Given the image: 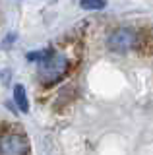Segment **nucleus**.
<instances>
[{
	"label": "nucleus",
	"mask_w": 153,
	"mask_h": 155,
	"mask_svg": "<svg viewBox=\"0 0 153 155\" xmlns=\"http://www.w3.org/2000/svg\"><path fill=\"white\" fill-rule=\"evenodd\" d=\"M14 101L18 103L21 113H27L29 110V101H27V95H25V89L23 85H16L14 87Z\"/></svg>",
	"instance_id": "39448f33"
},
{
	"label": "nucleus",
	"mask_w": 153,
	"mask_h": 155,
	"mask_svg": "<svg viewBox=\"0 0 153 155\" xmlns=\"http://www.w3.org/2000/svg\"><path fill=\"white\" fill-rule=\"evenodd\" d=\"M68 70H70L68 58H66L64 54L54 52L49 60H45V62H41V64H39V72H37V76H39L41 84L52 85V84L60 81L62 78L68 74Z\"/></svg>",
	"instance_id": "f257e3e1"
},
{
	"label": "nucleus",
	"mask_w": 153,
	"mask_h": 155,
	"mask_svg": "<svg viewBox=\"0 0 153 155\" xmlns=\"http://www.w3.org/2000/svg\"><path fill=\"white\" fill-rule=\"evenodd\" d=\"M80 6L83 10H103L107 6V0H80Z\"/></svg>",
	"instance_id": "423d86ee"
},
{
	"label": "nucleus",
	"mask_w": 153,
	"mask_h": 155,
	"mask_svg": "<svg viewBox=\"0 0 153 155\" xmlns=\"http://www.w3.org/2000/svg\"><path fill=\"white\" fill-rule=\"evenodd\" d=\"M0 155H29V142L21 134H2L0 136Z\"/></svg>",
	"instance_id": "7ed1b4c3"
},
{
	"label": "nucleus",
	"mask_w": 153,
	"mask_h": 155,
	"mask_svg": "<svg viewBox=\"0 0 153 155\" xmlns=\"http://www.w3.org/2000/svg\"><path fill=\"white\" fill-rule=\"evenodd\" d=\"M138 43V31L132 27H118L109 35L107 39V47L112 52H128L134 51Z\"/></svg>",
	"instance_id": "f03ea898"
},
{
	"label": "nucleus",
	"mask_w": 153,
	"mask_h": 155,
	"mask_svg": "<svg viewBox=\"0 0 153 155\" xmlns=\"http://www.w3.org/2000/svg\"><path fill=\"white\" fill-rule=\"evenodd\" d=\"M134 51L142 54H153V31L151 29H140L138 31V43Z\"/></svg>",
	"instance_id": "20e7f679"
}]
</instances>
